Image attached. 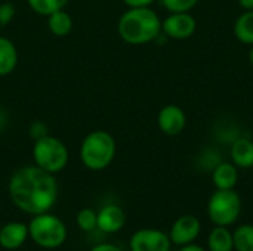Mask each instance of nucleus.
Returning <instances> with one entry per match:
<instances>
[{
  "instance_id": "1",
  "label": "nucleus",
  "mask_w": 253,
  "mask_h": 251,
  "mask_svg": "<svg viewBox=\"0 0 253 251\" xmlns=\"http://www.w3.org/2000/svg\"><path fill=\"white\" fill-rule=\"evenodd\" d=\"M10 201L24 213H47L58 200V182L52 173L37 166L18 169L9 180Z\"/></svg>"
},
{
  "instance_id": "2",
  "label": "nucleus",
  "mask_w": 253,
  "mask_h": 251,
  "mask_svg": "<svg viewBox=\"0 0 253 251\" xmlns=\"http://www.w3.org/2000/svg\"><path fill=\"white\" fill-rule=\"evenodd\" d=\"M117 31L129 44H147L160 37L162 21L151 7H129L119 18Z\"/></svg>"
},
{
  "instance_id": "3",
  "label": "nucleus",
  "mask_w": 253,
  "mask_h": 251,
  "mask_svg": "<svg viewBox=\"0 0 253 251\" xmlns=\"http://www.w3.org/2000/svg\"><path fill=\"white\" fill-rule=\"evenodd\" d=\"M117 152V145L111 133L93 130L87 133L80 145V160L84 167L93 172L107 169Z\"/></svg>"
},
{
  "instance_id": "4",
  "label": "nucleus",
  "mask_w": 253,
  "mask_h": 251,
  "mask_svg": "<svg viewBox=\"0 0 253 251\" xmlns=\"http://www.w3.org/2000/svg\"><path fill=\"white\" fill-rule=\"evenodd\" d=\"M33 158L37 167L43 169L47 173H59L68 164V148L65 143L52 135H44L40 139L34 141Z\"/></svg>"
},
{
  "instance_id": "5",
  "label": "nucleus",
  "mask_w": 253,
  "mask_h": 251,
  "mask_svg": "<svg viewBox=\"0 0 253 251\" xmlns=\"http://www.w3.org/2000/svg\"><path fill=\"white\" fill-rule=\"evenodd\" d=\"M28 235L39 247L53 250L65 243L67 228L59 217L47 212L33 217L28 225Z\"/></svg>"
},
{
  "instance_id": "6",
  "label": "nucleus",
  "mask_w": 253,
  "mask_h": 251,
  "mask_svg": "<svg viewBox=\"0 0 253 251\" xmlns=\"http://www.w3.org/2000/svg\"><path fill=\"white\" fill-rule=\"evenodd\" d=\"M242 213V198L234 189H216L208 203V216L216 226L233 225Z\"/></svg>"
},
{
  "instance_id": "7",
  "label": "nucleus",
  "mask_w": 253,
  "mask_h": 251,
  "mask_svg": "<svg viewBox=\"0 0 253 251\" xmlns=\"http://www.w3.org/2000/svg\"><path fill=\"white\" fill-rule=\"evenodd\" d=\"M197 28L196 18L188 12H176L170 13L162 21V33L169 38L185 40L190 38Z\"/></svg>"
},
{
  "instance_id": "8",
  "label": "nucleus",
  "mask_w": 253,
  "mask_h": 251,
  "mask_svg": "<svg viewBox=\"0 0 253 251\" xmlns=\"http://www.w3.org/2000/svg\"><path fill=\"white\" fill-rule=\"evenodd\" d=\"M170 246L169 235L160 229H139L130 238L132 251H170Z\"/></svg>"
},
{
  "instance_id": "9",
  "label": "nucleus",
  "mask_w": 253,
  "mask_h": 251,
  "mask_svg": "<svg viewBox=\"0 0 253 251\" xmlns=\"http://www.w3.org/2000/svg\"><path fill=\"white\" fill-rule=\"evenodd\" d=\"M200 231H202L200 220L196 216L185 215L175 220V223L172 225L169 238H170L172 244L182 247V246L193 244L197 240V237L200 235Z\"/></svg>"
},
{
  "instance_id": "10",
  "label": "nucleus",
  "mask_w": 253,
  "mask_h": 251,
  "mask_svg": "<svg viewBox=\"0 0 253 251\" xmlns=\"http://www.w3.org/2000/svg\"><path fill=\"white\" fill-rule=\"evenodd\" d=\"M157 124L165 135L178 136L184 132L187 126V115L182 108L170 104L160 109L157 115Z\"/></svg>"
},
{
  "instance_id": "11",
  "label": "nucleus",
  "mask_w": 253,
  "mask_h": 251,
  "mask_svg": "<svg viewBox=\"0 0 253 251\" xmlns=\"http://www.w3.org/2000/svg\"><path fill=\"white\" fill-rule=\"evenodd\" d=\"M126 223V215L123 209L114 204H108L98 212V229L107 234L119 232Z\"/></svg>"
},
{
  "instance_id": "12",
  "label": "nucleus",
  "mask_w": 253,
  "mask_h": 251,
  "mask_svg": "<svg viewBox=\"0 0 253 251\" xmlns=\"http://www.w3.org/2000/svg\"><path fill=\"white\" fill-rule=\"evenodd\" d=\"M28 226L21 222L6 223L0 229V247L4 250H16L22 247V244L28 238Z\"/></svg>"
},
{
  "instance_id": "13",
  "label": "nucleus",
  "mask_w": 253,
  "mask_h": 251,
  "mask_svg": "<svg viewBox=\"0 0 253 251\" xmlns=\"http://www.w3.org/2000/svg\"><path fill=\"white\" fill-rule=\"evenodd\" d=\"M212 180L216 189H234L239 180L237 166L233 163H219L213 169Z\"/></svg>"
},
{
  "instance_id": "14",
  "label": "nucleus",
  "mask_w": 253,
  "mask_h": 251,
  "mask_svg": "<svg viewBox=\"0 0 253 251\" xmlns=\"http://www.w3.org/2000/svg\"><path fill=\"white\" fill-rule=\"evenodd\" d=\"M18 65V49L15 43L0 36V77H6L15 71Z\"/></svg>"
},
{
  "instance_id": "15",
  "label": "nucleus",
  "mask_w": 253,
  "mask_h": 251,
  "mask_svg": "<svg viewBox=\"0 0 253 251\" xmlns=\"http://www.w3.org/2000/svg\"><path fill=\"white\" fill-rule=\"evenodd\" d=\"M231 160L233 164L240 169L253 167V142L251 139L240 138L231 145Z\"/></svg>"
},
{
  "instance_id": "16",
  "label": "nucleus",
  "mask_w": 253,
  "mask_h": 251,
  "mask_svg": "<svg viewBox=\"0 0 253 251\" xmlns=\"http://www.w3.org/2000/svg\"><path fill=\"white\" fill-rule=\"evenodd\" d=\"M47 18V28L49 31L56 36V37H65L71 33L73 30V18L71 15L65 10V9H61V10H56L53 13H50Z\"/></svg>"
},
{
  "instance_id": "17",
  "label": "nucleus",
  "mask_w": 253,
  "mask_h": 251,
  "mask_svg": "<svg viewBox=\"0 0 253 251\" xmlns=\"http://www.w3.org/2000/svg\"><path fill=\"white\" fill-rule=\"evenodd\" d=\"M209 251H233L234 240L233 232L227 226H215L208 238Z\"/></svg>"
},
{
  "instance_id": "18",
  "label": "nucleus",
  "mask_w": 253,
  "mask_h": 251,
  "mask_svg": "<svg viewBox=\"0 0 253 251\" xmlns=\"http://www.w3.org/2000/svg\"><path fill=\"white\" fill-rule=\"evenodd\" d=\"M234 36L239 41L253 46V9L245 10L234 24Z\"/></svg>"
},
{
  "instance_id": "19",
  "label": "nucleus",
  "mask_w": 253,
  "mask_h": 251,
  "mask_svg": "<svg viewBox=\"0 0 253 251\" xmlns=\"http://www.w3.org/2000/svg\"><path fill=\"white\" fill-rule=\"evenodd\" d=\"M70 0H27L33 12L42 16H49L50 13L65 9Z\"/></svg>"
},
{
  "instance_id": "20",
  "label": "nucleus",
  "mask_w": 253,
  "mask_h": 251,
  "mask_svg": "<svg viewBox=\"0 0 253 251\" xmlns=\"http://www.w3.org/2000/svg\"><path fill=\"white\" fill-rule=\"evenodd\" d=\"M234 250L253 251V225H242L233 232Z\"/></svg>"
},
{
  "instance_id": "21",
  "label": "nucleus",
  "mask_w": 253,
  "mask_h": 251,
  "mask_svg": "<svg viewBox=\"0 0 253 251\" xmlns=\"http://www.w3.org/2000/svg\"><path fill=\"white\" fill-rule=\"evenodd\" d=\"M77 225L84 232H92L98 229V213L92 209H83L77 215Z\"/></svg>"
},
{
  "instance_id": "22",
  "label": "nucleus",
  "mask_w": 253,
  "mask_h": 251,
  "mask_svg": "<svg viewBox=\"0 0 253 251\" xmlns=\"http://www.w3.org/2000/svg\"><path fill=\"white\" fill-rule=\"evenodd\" d=\"M197 3H199V0H162V4H163L165 9H168L170 13H176V12H190Z\"/></svg>"
},
{
  "instance_id": "23",
  "label": "nucleus",
  "mask_w": 253,
  "mask_h": 251,
  "mask_svg": "<svg viewBox=\"0 0 253 251\" xmlns=\"http://www.w3.org/2000/svg\"><path fill=\"white\" fill-rule=\"evenodd\" d=\"M15 18V6L10 1L0 3V27H6Z\"/></svg>"
},
{
  "instance_id": "24",
  "label": "nucleus",
  "mask_w": 253,
  "mask_h": 251,
  "mask_svg": "<svg viewBox=\"0 0 253 251\" xmlns=\"http://www.w3.org/2000/svg\"><path fill=\"white\" fill-rule=\"evenodd\" d=\"M127 7H150L154 0H123Z\"/></svg>"
},
{
  "instance_id": "25",
  "label": "nucleus",
  "mask_w": 253,
  "mask_h": 251,
  "mask_svg": "<svg viewBox=\"0 0 253 251\" xmlns=\"http://www.w3.org/2000/svg\"><path fill=\"white\" fill-rule=\"evenodd\" d=\"M90 251H122V249H119L117 246H113V244H99V246L93 247Z\"/></svg>"
},
{
  "instance_id": "26",
  "label": "nucleus",
  "mask_w": 253,
  "mask_h": 251,
  "mask_svg": "<svg viewBox=\"0 0 253 251\" xmlns=\"http://www.w3.org/2000/svg\"><path fill=\"white\" fill-rule=\"evenodd\" d=\"M179 251H206L203 247L196 246V244H188V246H182Z\"/></svg>"
},
{
  "instance_id": "27",
  "label": "nucleus",
  "mask_w": 253,
  "mask_h": 251,
  "mask_svg": "<svg viewBox=\"0 0 253 251\" xmlns=\"http://www.w3.org/2000/svg\"><path fill=\"white\" fill-rule=\"evenodd\" d=\"M240 7H243L245 10H252L253 9V0H237Z\"/></svg>"
},
{
  "instance_id": "28",
  "label": "nucleus",
  "mask_w": 253,
  "mask_h": 251,
  "mask_svg": "<svg viewBox=\"0 0 253 251\" xmlns=\"http://www.w3.org/2000/svg\"><path fill=\"white\" fill-rule=\"evenodd\" d=\"M249 62L253 65V46L252 49H251V52H249Z\"/></svg>"
}]
</instances>
